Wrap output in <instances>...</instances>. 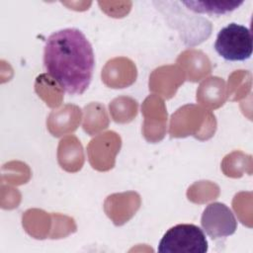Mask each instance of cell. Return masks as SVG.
Listing matches in <instances>:
<instances>
[{
  "label": "cell",
  "instance_id": "obj_1",
  "mask_svg": "<svg viewBox=\"0 0 253 253\" xmlns=\"http://www.w3.org/2000/svg\"><path fill=\"white\" fill-rule=\"evenodd\" d=\"M43 65L64 92L81 95L92 80L95 65L92 44L78 29L56 31L45 42Z\"/></svg>",
  "mask_w": 253,
  "mask_h": 253
},
{
  "label": "cell",
  "instance_id": "obj_2",
  "mask_svg": "<svg viewBox=\"0 0 253 253\" xmlns=\"http://www.w3.org/2000/svg\"><path fill=\"white\" fill-rule=\"evenodd\" d=\"M208 249L204 230L189 223L177 224L169 228L158 245L160 253H206Z\"/></svg>",
  "mask_w": 253,
  "mask_h": 253
},
{
  "label": "cell",
  "instance_id": "obj_3",
  "mask_svg": "<svg viewBox=\"0 0 253 253\" xmlns=\"http://www.w3.org/2000/svg\"><path fill=\"white\" fill-rule=\"evenodd\" d=\"M214 49L227 61H244L251 57L253 50L252 34L249 28L230 23L222 28L214 42Z\"/></svg>",
  "mask_w": 253,
  "mask_h": 253
},
{
  "label": "cell",
  "instance_id": "obj_4",
  "mask_svg": "<svg viewBox=\"0 0 253 253\" xmlns=\"http://www.w3.org/2000/svg\"><path fill=\"white\" fill-rule=\"evenodd\" d=\"M203 230L212 239L232 235L237 229V220L232 211L219 202L211 203L202 213Z\"/></svg>",
  "mask_w": 253,
  "mask_h": 253
},
{
  "label": "cell",
  "instance_id": "obj_5",
  "mask_svg": "<svg viewBox=\"0 0 253 253\" xmlns=\"http://www.w3.org/2000/svg\"><path fill=\"white\" fill-rule=\"evenodd\" d=\"M181 3L195 13L224 15L236 10L243 1H182Z\"/></svg>",
  "mask_w": 253,
  "mask_h": 253
}]
</instances>
